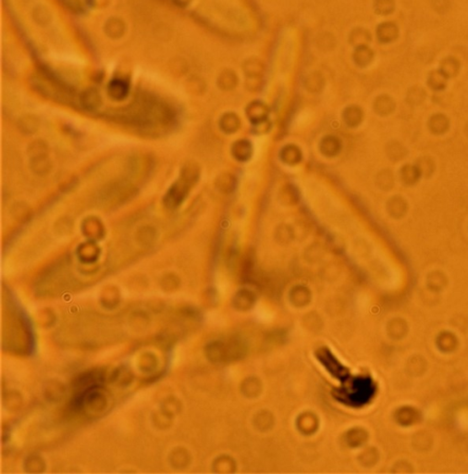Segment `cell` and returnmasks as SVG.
I'll return each mask as SVG.
<instances>
[{"label": "cell", "mask_w": 468, "mask_h": 474, "mask_svg": "<svg viewBox=\"0 0 468 474\" xmlns=\"http://www.w3.org/2000/svg\"><path fill=\"white\" fill-rule=\"evenodd\" d=\"M304 86L309 92H321L322 89L325 86V79L319 73H313L309 74L305 79Z\"/></svg>", "instance_id": "obj_11"}, {"label": "cell", "mask_w": 468, "mask_h": 474, "mask_svg": "<svg viewBox=\"0 0 468 474\" xmlns=\"http://www.w3.org/2000/svg\"><path fill=\"white\" fill-rule=\"evenodd\" d=\"M261 86V77L249 76L246 79V87L250 91H257Z\"/></svg>", "instance_id": "obj_19"}, {"label": "cell", "mask_w": 468, "mask_h": 474, "mask_svg": "<svg viewBox=\"0 0 468 474\" xmlns=\"http://www.w3.org/2000/svg\"><path fill=\"white\" fill-rule=\"evenodd\" d=\"M374 109L377 114L381 116H385L389 114L391 110L392 106L390 104V100L387 99L386 97H379L375 102Z\"/></svg>", "instance_id": "obj_16"}, {"label": "cell", "mask_w": 468, "mask_h": 474, "mask_svg": "<svg viewBox=\"0 0 468 474\" xmlns=\"http://www.w3.org/2000/svg\"><path fill=\"white\" fill-rule=\"evenodd\" d=\"M216 187L221 192L230 194L236 187V178L229 172H224L220 175L216 180Z\"/></svg>", "instance_id": "obj_10"}, {"label": "cell", "mask_w": 468, "mask_h": 474, "mask_svg": "<svg viewBox=\"0 0 468 474\" xmlns=\"http://www.w3.org/2000/svg\"><path fill=\"white\" fill-rule=\"evenodd\" d=\"M238 76L231 69H224L218 78L219 87L224 91H230L237 86Z\"/></svg>", "instance_id": "obj_8"}, {"label": "cell", "mask_w": 468, "mask_h": 474, "mask_svg": "<svg viewBox=\"0 0 468 474\" xmlns=\"http://www.w3.org/2000/svg\"><path fill=\"white\" fill-rule=\"evenodd\" d=\"M231 153L235 160L238 161H247L253 155V146L250 141L241 139L234 142L231 148Z\"/></svg>", "instance_id": "obj_4"}, {"label": "cell", "mask_w": 468, "mask_h": 474, "mask_svg": "<svg viewBox=\"0 0 468 474\" xmlns=\"http://www.w3.org/2000/svg\"><path fill=\"white\" fill-rule=\"evenodd\" d=\"M294 229L288 224H280L275 231V239L279 244H288L294 239Z\"/></svg>", "instance_id": "obj_14"}, {"label": "cell", "mask_w": 468, "mask_h": 474, "mask_svg": "<svg viewBox=\"0 0 468 474\" xmlns=\"http://www.w3.org/2000/svg\"><path fill=\"white\" fill-rule=\"evenodd\" d=\"M243 72L246 76H259L261 77L264 73L265 66L258 59H249L246 60L243 66Z\"/></svg>", "instance_id": "obj_13"}, {"label": "cell", "mask_w": 468, "mask_h": 474, "mask_svg": "<svg viewBox=\"0 0 468 474\" xmlns=\"http://www.w3.org/2000/svg\"><path fill=\"white\" fill-rule=\"evenodd\" d=\"M319 148L326 157H335L340 152L341 141L335 135H327L322 138Z\"/></svg>", "instance_id": "obj_3"}, {"label": "cell", "mask_w": 468, "mask_h": 474, "mask_svg": "<svg viewBox=\"0 0 468 474\" xmlns=\"http://www.w3.org/2000/svg\"><path fill=\"white\" fill-rule=\"evenodd\" d=\"M376 184L383 190H389L392 185V176L389 170H383L376 177Z\"/></svg>", "instance_id": "obj_18"}, {"label": "cell", "mask_w": 468, "mask_h": 474, "mask_svg": "<svg viewBox=\"0 0 468 474\" xmlns=\"http://www.w3.org/2000/svg\"><path fill=\"white\" fill-rule=\"evenodd\" d=\"M128 84L122 80H114L109 86V94L116 100H121L128 94Z\"/></svg>", "instance_id": "obj_12"}, {"label": "cell", "mask_w": 468, "mask_h": 474, "mask_svg": "<svg viewBox=\"0 0 468 474\" xmlns=\"http://www.w3.org/2000/svg\"><path fill=\"white\" fill-rule=\"evenodd\" d=\"M363 117L364 113L362 109L355 105L347 107L343 113V118L345 124L352 128L356 127L362 122Z\"/></svg>", "instance_id": "obj_7"}, {"label": "cell", "mask_w": 468, "mask_h": 474, "mask_svg": "<svg viewBox=\"0 0 468 474\" xmlns=\"http://www.w3.org/2000/svg\"><path fill=\"white\" fill-rule=\"evenodd\" d=\"M245 113L247 116L248 120L252 122L253 125H257L261 121L267 120L269 114V109L264 102L259 100H255L248 104L245 110Z\"/></svg>", "instance_id": "obj_2"}, {"label": "cell", "mask_w": 468, "mask_h": 474, "mask_svg": "<svg viewBox=\"0 0 468 474\" xmlns=\"http://www.w3.org/2000/svg\"><path fill=\"white\" fill-rule=\"evenodd\" d=\"M220 127L226 134H233L240 129L241 120L236 113L228 112L221 117Z\"/></svg>", "instance_id": "obj_6"}, {"label": "cell", "mask_w": 468, "mask_h": 474, "mask_svg": "<svg viewBox=\"0 0 468 474\" xmlns=\"http://www.w3.org/2000/svg\"><path fill=\"white\" fill-rule=\"evenodd\" d=\"M403 200L399 198H392L388 203V210L390 215L393 217H400L403 215L404 212Z\"/></svg>", "instance_id": "obj_17"}, {"label": "cell", "mask_w": 468, "mask_h": 474, "mask_svg": "<svg viewBox=\"0 0 468 474\" xmlns=\"http://www.w3.org/2000/svg\"><path fill=\"white\" fill-rule=\"evenodd\" d=\"M280 160L287 165L294 166L298 164L303 159L301 149L293 144L285 146L284 148L280 150Z\"/></svg>", "instance_id": "obj_5"}, {"label": "cell", "mask_w": 468, "mask_h": 474, "mask_svg": "<svg viewBox=\"0 0 468 474\" xmlns=\"http://www.w3.org/2000/svg\"><path fill=\"white\" fill-rule=\"evenodd\" d=\"M199 168L194 163H189L184 167L179 180L170 187L165 196V203L168 207H176L181 205L187 197L190 189L197 182Z\"/></svg>", "instance_id": "obj_1"}, {"label": "cell", "mask_w": 468, "mask_h": 474, "mask_svg": "<svg viewBox=\"0 0 468 474\" xmlns=\"http://www.w3.org/2000/svg\"><path fill=\"white\" fill-rule=\"evenodd\" d=\"M271 122H269L268 120H264V121H261V122H259V124L255 125V128H254V130H255V133H256V134H263L267 133V132L269 131V129H271Z\"/></svg>", "instance_id": "obj_20"}, {"label": "cell", "mask_w": 468, "mask_h": 474, "mask_svg": "<svg viewBox=\"0 0 468 474\" xmlns=\"http://www.w3.org/2000/svg\"><path fill=\"white\" fill-rule=\"evenodd\" d=\"M280 201L283 205L293 206L299 201V192L292 184H286L280 192Z\"/></svg>", "instance_id": "obj_9"}, {"label": "cell", "mask_w": 468, "mask_h": 474, "mask_svg": "<svg viewBox=\"0 0 468 474\" xmlns=\"http://www.w3.org/2000/svg\"><path fill=\"white\" fill-rule=\"evenodd\" d=\"M353 59L355 64L360 67H364L368 64L371 60V53L367 46H356L355 50L353 52Z\"/></svg>", "instance_id": "obj_15"}]
</instances>
